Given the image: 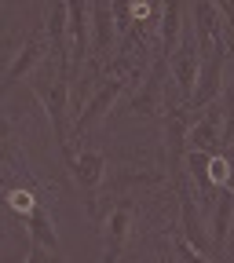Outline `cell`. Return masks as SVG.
Returning a JSON list of instances; mask_svg holds the SVG:
<instances>
[{
	"mask_svg": "<svg viewBox=\"0 0 234 263\" xmlns=\"http://www.w3.org/2000/svg\"><path fill=\"white\" fill-rule=\"evenodd\" d=\"M37 205H41V201H37V194H33L29 186H11V190H8V209H11L15 216L29 219Z\"/></svg>",
	"mask_w": 234,
	"mask_h": 263,
	"instance_id": "11",
	"label": "cell"
},
{
	"mask_svg": "<svg viewBox=\"0 0 234 263\" xmlns=\"http://www.w3.org/2000/svg\"><path fill=\"white\" fill-rule=\"evenodd\" d=\"M223 157H227V164H230V176H234V143H227V146H223ZM230 186H234V183H230Z\"/></svg>",
	"mask_w": 234,
	"mask_h": 263,
	"instance_id": "15",
	"label": "cell"
},
{
	"mask_svg": "<svg viewBox=\"0 0 234 263\" xmlns=\"http://www.w3.org/2000/svg\"><path fill=\"white\" fill-rule=\"evenodd\" d=\"M209 161L212 157L202 154V150H187V157H183V172H187V179H190L202 205H216V194H220V186L212 183V172H209Z\"/></svg>",
	"mask_w": 234,
	"mask_h": 263,
	"instance_id": "8",
	"label": "cell"
},
{
	"mask_svg": "<svg viewBox=\"0 0 234 263\" xmlns=\"http://www.w3.org/2000/svg\"><path fill=\"white\" fill-rule=\"evenodd\" d=\"M132 227H136V209L128 201H117L99 216V230H103V259L99 263H117L121 259V252L132 241Z\"/></svg>",
	"mask_w": 234,
	"mask_h": 263,
	"instance_id": "3",
	"label": "cell"
},
{
	"mask_svg": "<svg viewBox=\"0 0 234 263\" xmlns=\"http://www.w3.org/2000/svg\"><path fill=\"white\" fill-rule=\"evenodd\" d=\"M15 146V117L0 110V150H8Z\"/></svg>",
	"mask_w": 234,
	"mask_h": 263,
	"instance_id": "12",
	"label": "cell"
},
{
	"mask_svg": "<svg viewBox=\"0 0 234 263\" xmlns=\"http://www.w3.org/2000/svg\"><path fill=\"white\" fill-rule=\"evenodd\" d=\"M51 55V44H48V33L44 29H37V33H29V37L19 44V51L11 55V62H8V73H4V81H0V91H8L11 84H19V81H29L33 73L41 70V62Z\"/></svg>",
	"mask_w": 234,
	"mask_h": 263,
	"instance_id": "4",
	"label": "cell"
},
{
	"mask_svg": "<svg viewBox=\"0 0 234 263\" xmlns=\"http://www.w3.org/2000/svg\"><path fill=\"white\" fill-rule=\"evenodd\" d=\"M212 4L223 11V18L230 22V29H234V0H212Z\"/></svg>",
	"mask_w": 234,
	"mask_h": 263,
	"instance_id": "14",
	"label": "cell"
},
{
	"mask_svg": "<svg viewBox=\"0 0 234 263\" xmlns=\"http://www.w3.org/2000/svg\"><path fill=\"white\" fill-rule=\"evenodd\" d=\"M26 230H29V249H44V252H59V256H62L55 219H51V212H48L44 205L33 209V216L26 219Z\"/></svg>",
	"mask_w": 234,
	"mask_h": 263,
	"instance_id": "10",
	"label": "cell"
},
{
	"mask_svg": "<svg viewBox=\"0 0 234 263\" xmlns=\"http://www.w3.org/2000/svg\"><path fill=\"white\" fill-rule=\"evenodd\" d=\"M227 146V103H220L197 110L190 132H187V150H202V154H223Z\"/></svg>",
	"mask_w": 234,
	"mask_h": 263,
	"instance_id": "2",
	"label": "cell"
},
{
	"mask_svg": "<svg viewBox=\"0 0 234 263\" xmlns=\"http://www.w3.org/2000/svg\"><path fill=\"white\" fill-rule=\"evenodd\" d=\"M8 190H11V186H4V183H0V205H4V209H8Z\"/></svg>",
	"mask_w": 234,
	"mask_h": 263,
	"instance_id": "16",
	"label": "cell"
},
{
	"mask_svg": "<svg viewBox=\"0 0 234 263\" xmlns=\"http://www.w3.org/2000/svg\"><path fill=\"white\" fill-rule=\"evenodd\" d=\"M227 55L230 48H212L209 51V62L202 66V77H197V91L190 99V110H205L212 103H220L227 84H223V70H227Z\"/></svg>",
	"mask_w": 234,
	"mask_h": 263,
	"instance_id": "6",
	"label": "cell"
},
{
	"mask_svg": "<svg viewBox=\"0 0 234 263\" xmlns=\"http://www.w3.org/2000/svg\"><path fill=\"white\" fill-rule=\"evenodd\" d=\"M216 263H234V259H216Z\"/></svg>",
	"mask_w": 234,
	"mask_h": 263,
	"instance_id": "17",
	"label": "cell"
},
{
	"mask_svg": "<svg viewBox=\"0 0 234 263\" xmlns=\"http://www.w3.org/2000/svg\"><path fill=\"white\" fill-rule=\"evenodd\" d=\"M230 223H234V190H230V186H220L216 205H212V256H216V259H220V252L227 249Z\"/></svg>",
	"mask_w": 234,
	"mask_h": 263,
	"instance_id": "9",
	"label": "cell"
},
{
	"mask_svg": "<svg viewBox=\"0 0 234 263\" xmlns=\"http://www.w3.org/2000/svg\"><path fill=\"white\" fill-rule=\"evenodd\" d=\"M29 88H33V95H37V103L44 106L48 124H51V136H55L59 154H62V161H66V157L74 154V150H70V128H74V121H70V88H74L70 62L48 55V59L41 62V70L29 77Z\"/></svg>",
	"mask_w": 234,
	"mask_h": 263,
	"instance_id": "1",
	"label": "cell"
},
{
	"mask_svg": "<svg viewBox=\"0 0 234 263\" xmlns=\"http://www.w3.org/2000/svg\"><path fill=\"white\" fill-rule=\"evenodd\" d=\"M190 22L197 29V41H202V55L212 51V48H230L234 29H230V22L223 18V11L212 4V0H197Z\"/></svg>",
	"mask_w": 234,
	"mask_h": 263,
	"instance_id": "5",
	"label": "cell"
},
{
	"mask_svg": "<svg viewBox=\"0 0 234 263\" xmlns=\"http://www.w3.org/2000/svg\"><path fill=\"white\" fill-rule=\"evenodd\" d=\"M26 263H66V259H62L59 252H44V249H29Z\"/></svg>",
	"mask_w": 234,
	"mask_h": 263,
	"instance_id": "13",
	"label": "cell"
},
{
	"mask_svg": "<svg viewBox=\"0 0 234 263\" xmlns=\"http://www.w3.org/2000/svg\"><path fill=\"white\" fill-rule=\"evenodd\" d=\"M230 190H234V186H230Z\"/></svg>",
	"mask_w": 234,
	"mask_h": 263,
	"instance_id": "18",
	"label": "cell"
},
{
	"mask_svg": "<svg viewBox=\"0 0 234 263\" xmlns=\"http://www.w3.org/2000/svg\"><path fill=\"white\" fill-rule=\"evenodd\" d=\"M66 168H70L74 183L81 190H99L106 179V154H99V150H74L70 157H66Z\"/></svg>",
	"mask_w": 234,
	"mask_h": 263,
	"instance_id": "7",
	"label": "cell"
}]
</instances>
